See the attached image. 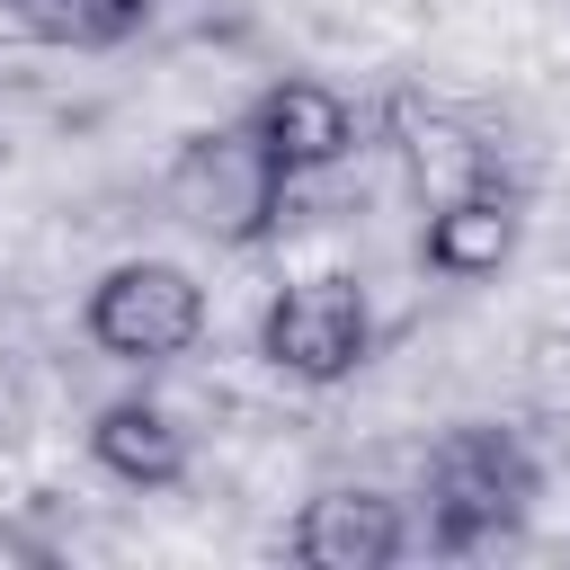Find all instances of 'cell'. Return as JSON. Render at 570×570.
<instances>
[{"mask_svg": "<svg viewBox=\"0 0 570 570\" xmlns=\"http://www.w3.org/2000/svg\"><path fill=\"white\" fill-rule=\"evenodd\" d=\"M410 525H401V499L383 490H321L303 517H294V561L312 570H383L401 561Z\"/></svg>", "mask_w": 570, "mask_h": 570, "instance_id": "8992f818", "label": "cell"}, {"mask_svg": "<svg viewBox=\"0 0 570 570\" xmlns=\"http://www.w3.org/2000/svg\"><path fill=\"white\" fill-rule=\"evenodd\" d=\"M89 338L116 365H169L205 338V285L178 258H125L89 285Z\"/></svg>", "mask_w": 570, "mask_h": 570, "instance_id": "3957f363", "label": "cell"}, {"mask_svg": "<svg viewBox=\"0 0 570 570\" xmlns=\"http://www.w3.org/2000/svg\"><path fill=\"white\" fill-rule=\"evenodd\" d=\"M0 18H9L18 36H36V45L107 53V45H125V36L151 18V0H0Z\"/></svg>", "mask_w": 570, "mask_h": 570, "instance_id": "9c48e42d", "label": "cell"}, {"mask_svg": "<svg viewBox=\"0 0 570 570\" xmlns=\"http://www.w3.org/2000/svg\"><path fill=\"white\" fill-rule=\"evenodd\" d=\"M240 125L267 142V160H276L285 178L338 169V160L356 151V107H347L330 80H276V89H258V107H249Z\"/></svg>", "mask_w": 570, "mask_h": 570, "instance_id": "5b68a950", "label": "cell"}, {"mask_svg": "<svg viewBox=\"0 0 570 570\" xmlns=\"http://www.w3.org/2000/svg\"><path fill=\"white\" fill-rule=\"evenodd\" d=\"M285 187H294V178L267 160V142H258L249 125H205V134H187L178 160H169V214H178L187 232L223 240V249L267 240L276 214H285Z\"/></svg>", "mask_w": 570, "mask_h": 570, "instance_id": "6da1fadb", "label": "cell"}, {"mask_svg": "<svg viewBox=\"0 0 570 570\" xmlns=\"http://www.w3.org/2000/svg\"><path fill=\"white\" fill-rule=\"evenodd\" d=\"M517 258V196L508 187H463V196H445V205H428V267L436 276H499Z\"/></svg>", "mask_w": 570, "mask_h": 570, "instance_id": "52a82bcc", "label": "cell"}, {"mask_svg": "<svg viewBox=\"0 0 570 570\" xmlns=\"http://www.w3.org/2000/svg\"><path fill=\"white\" fill-rule=\"evenodd\" d=\"M410 178H419V196L428 205H445V196H463V187H481L490 178V142H472L463 125H445V116H419L410 125Z\"/></svg>", "mask_w": 570, "mask_h": 570, "instance_id": "30bf717a", "label": "cell"}, {"mask_svg": "<svg viewBox=\"0 0 570 570\" xmlns=\"http://www.w3.org/2000/svg\"><path fill=\"white\" fill-rule=\"evenodd\" d=\"M419 499H428V534H436L445 552L499 543V534L534 508V454H525L508 428H445V436L428 445Z\"/></svg>", "mask_w": 570, "mask_h": 570, "instance_id": "7a4b0ae2", "label": "cell"}, {"mask_svg": "<svg viewBox=\"0 0 570 570\" xmlns=\"http://www.w3.org/2000/svg\"><path fill=\"white\" fill-rule=\"evenodd\" d=\"M258 347H267V365L294 374V383H338V374H356L365 347H374V303H365L356 276H303V285H285V294L267 303Z\"/></svg>", "mask_w": 570, "mask_h": 570, "instance_id": "277c9868", "label": "cell"}, {"mask_svg": "<svg viewBox=\"0 0 570 570\" xmlns=\"http://www.w3.org/2000/svg\"><path fill=\"white\" fill-rule=\"evenodd\" d=\"M89 454H98L116 481H134V490L187 481V428H178V410H160V401H107L98 428H89Z\"/></svg>", "mask_w": 570, "mask_h": 570, "instance_id": "ba28073f", "label": "cell"}]
</instances>
